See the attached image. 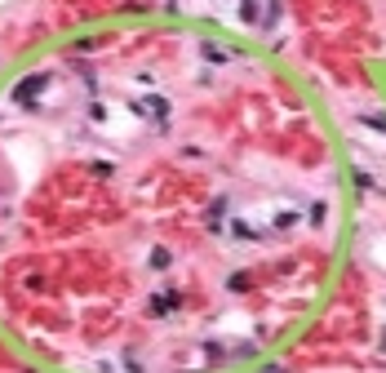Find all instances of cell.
Masks as SVG:
<instances>
[]
</instances>
